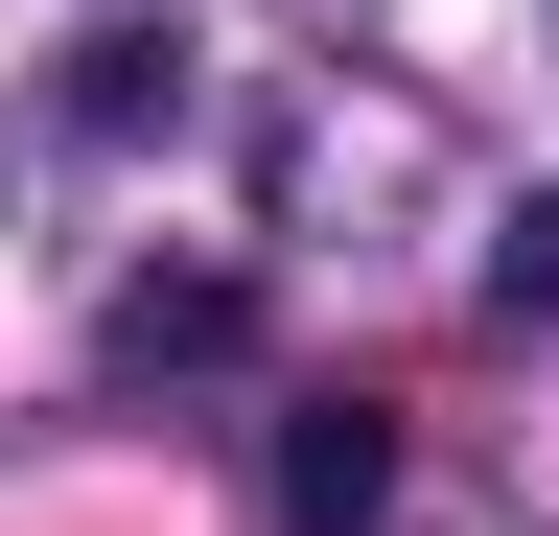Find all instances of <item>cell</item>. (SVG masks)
<instances>
[{
    "mask_svg": "<svg viewBox=\"0 0 559 536\" xmlns=\"http://www.w3.org/2000/svg\"><path fill=\"white\" fill-rule=\"evenodd\" d=\"M280 513H304V536H373L396 513V420H373V396H304V420H280Z\"/></svg>",
    "mask_w": 559,
    "mask_h": 536,
    "instance_id": "1",
    "label": "cell"
},
{
    "mask_svg": "<svg viewBox=\"0 0 559 536\" xmlns=\"http://www.w3.org/2000/svg\"><path fill=\"white\" fill-rule=\"evenodd\" d=\"M117 350H140V373H210V350H234V281H140Z\"/></svg>",
    "mask_w": 559,
    "mask_h": 536,
    "instance_id": "2",
    "label": "cell"
},
{
    "mask_svg": "<svg viewBox=\"0 0 559 536\" xmlns=\"http://www.w3.org/2000/svg\"><path fill=\"white\" fill-rule=\"evenodd\" d=\"M489 281H513V303H559V211H513V257H489Z\"/></svg>",
    "mask_w": 559,
    "mask_h": 536,
    "instance_id": "3",
    "label": "cell"
}]
</instances>
